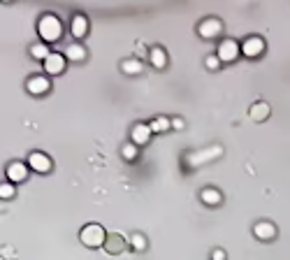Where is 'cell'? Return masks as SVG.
Instances as JSON below:
<instances>
[{"instance_id": "1", "label": "cell", "mask_w": 290, "mask_h": 260, "mask_svg": "<svg viewBox=\"0 0 290 260\" xmlns=\"http://www.w3.org/2000/svg\"><path fill=\"white\" fill-rule=\"evenodd\" d=\"M37 33H40V37L47 45L58 42L60 35H63V24H60V19L56 14H42L40 21H37Z\"/></svg>"}, {"instance_id": "2", "label": "cell", "mask_w": 290, "mask_h": 260, "mask_svg": "<svg viewBox=\"0 0 290 260\" xmlns=\"http://www.w3.org/2000/svg\"><path fill=\"white\" fill-rule=\"evenodd\" d=\"M79 240H81V244L88 246V249H98V246H105L107 232H105V228H102L100 223H88V225L81 228Z\"/></svg>"}, {"instance_id": "3", "label": "cell", "mask_w": 290, "mask_h": 260, "mask_svg": "<svg viewBox=\"0 0 290 260\" xmlns=\"http://www.w3.org/2000/svg\"><path fill=\"white\" fill-rule=\"evenodd\" d=\"M220 33H223V24H220L218 19H214V16L202 19L200 26H197V35H200L202 40H214V37H218Z\"/></svg>"}, {"instance_id": "4", "label": "cell", "mask_w": 290, "mask_h": 260, "mask_svg": "<svg viewBox=\"0 0 290 260\" xmlns=\"http://www.w3.org/2000/svg\"><path fill=\"white\" fill-rule=\"evenodd\" d=\"M28 167L37 175H47V172H51V158L44 151H33L28 156Z\"/></svg>"}, {"instance_id": "5", "label": "cell", "mask_w": 290, "mask_h": 260, "mask_svg": "<svg viewBox=\"0 0 290 260\" xmlns=\"http://www.w3.org/2000/svg\"><path fill=\"white\" fill-rule=\"evenodd\" d=\"M241 54V45H237L235 40H223L218 45V51H216V56H218L223 63H232V60H237Z\"/></svg>"}, {"instance_id": "6", "label": "cell", "mask_w": 290, "mask_h": 260, "mask_svg": "<svg viewBox=\"0 0 290 260\" xmlns=\"http://www.w3.org/2000/svg\"><path fill=\"white\" fill-rule=\"evenodd\" d=\"M262 51H265V40L258 35L246 37L244 45H241V54H244L246 58H258V56H262Z\"/></svg>"}, {"instance_id": "7", "label": "cell", "mask_w": 290, "mask_h": 260, "mask_svg": "<svg viewBox=\"0 0 290 260\" xmlns=\"http://www.w3.org/2000/svg\"><path fill=\"white\" fill-rule=\"evenodd\" d=\"M65 63H68L65 54H56V51H51L49 58L44 60V72L51 77H58L60 72L65 70Z\"/></svg>"}, {"instance_id": "8", "label": "cell", "mask_w": 290, "mask_h": 260, "mask_svg": "<svg viewBox=\"0 0 290 260\" xmlns=\"http://www.w3.org/2000/svg\"><path fill=\"white\" fill-rule=\"evenodd\" d=\"M28 163H21V160H14V163H10L7 165V179L12 181V184H21V181L28 179Z\"/></svg>"}, {"instance_id": "9", "label": "cell", "mask_w": 290, "mask_h": 260, "mask_svg": "<svg viewBox=\"0 0 290 260\" xmlns=\"http://www.w3.org/2000/svg\"><path fill=\"white\" fill-rule=\"evenodd\" d=\"M102 249H105L109 255H119L128 249V242H125V237L121 235V232H111V235H107V242H105Z\"/></svg>"}, {"instance_id": "10", "label": "cell", "mask_w": 290, "mask_h": 260, "mask_svg": "<svg viewBox=\"0 0 290 260\" xmlns=\"http://www.w3.org/2000/svg\"><path fill=\"white\" fill-rule=\"evenodd\" d=\"M26 89H28L30 95H44L47 91L51 89V81H49V77H44V75H35L26 81Z\"/></svg>"}, {"instance_id": "11", "label": "cell", "mask_w": 290, "mask_h": 260, "mask_svg": "<svg viewBox=\"0 0 290 260\" xmlns=\"http://www.w3.org/2000/svg\"><path fill=\"white\" fill-rule=\"evenodd\" d=\"M253 235L262 242H270L276 237V225L270 223V221H258V223L253 225Z\"/></svg>"}, {"instance_id": "12", "label": "cell", "mask_w": 290, "mask_h": 260, "mask_svg": "<svg viewBox=\"0 0 290 260\" xmlns=\"http://www.w3.org/2000/svg\"><path fill=\"white\" fill-rule=\"evenodd\" d=\"M70 33L75 40H81V37H86V33H88V19H86L84 14H75L70 21Z\"/></svg>"}, {"instance_id": "13", "label": "cell", "mask_w": 290, "mask_h": 260, "mask_svg": "<svg viewBox=\"0 0 290 260\" xmlns=\"http://www.w3.org/2000/svg\"><path fill=\"white\" fill-rule=\"evenodd\" d=\"M151 140V125L149 123H135L132 125V133H130V142H135L137 146L146 144Z\"/></svg>"}, {"instance_id": "14", "label": "cell", "mask_w": 290, "mask_h": 260, "mask_svg": "<svg viewBox=\"0 0 290 260\" xmlns=\"http://www.w3.org/2000/svg\"><path fill=\"white\" fill-rule=\"evenodd\" d=\"M218 156H220V146H214V149H205L202 154H190L188 158H186V163H188V165H200L205 160L218 158Z\"/></svg>"}, {"instance_id": "15", "label": "cell", "mask_w": 290, "mask_h": 260, "mask_svg": "<svg viewBox=\"0 0 290 260\" xmlns=\"http://www.w3.org/2000/svg\"><path fill=\"white\" fill-rule=\"evenodd\" d=\"M270 114H272V110H270V105H267L265 100H260V102H255V105H251V110H249V116L253 121H267L270 119Z\"/></svg>"}, {"instance_id": "16", "label": "cell", "mask_w": 290, "mask_h": 260, "mask_svg": "<svg viewBox=\"0 0 290 260\" xmlns=\"http://www.w3.org/2000/svg\"><path fill=\"white\" fill-rule=\"evenodd\" d=\"M200 200L205 202L207 207H216V205H220V200H223V195H220V190H216V188H202Z\"/></svg>"}, {"instance_id": "17", "label": "cell", "mask_w": 290, "mask_h": 260, "mask_svg": "<svg viewBox=\"0 0 290 260\" xmlns=\"http://www.w3.org/2000/svg\"><path fill=\"white\" fill-rule=\"evenodd\" d=\"M149 58H151V65L158 68V70H163V68L167 65V54H165L163 47H153V49L149 51Z\"/></svg>"}, {"instance_id": "18", "label": "cell", "mask_w": 290, "mask_h": 260, "mask_svg": "<svg viewBox=\"0 0 290 260\" xmlns=\"http://www.w3.org/2000/svg\"><path fill=\"white\" fill-rule=\"evenodd\" d=\"M65 58L68 60H84L86 58V49H84V45H79V42H72L70 47L65 49Z\"/></svg>"}, {"instance_id": "19", "label": "cell", "mask_w": 290, "mask_h": 260, "mask_svg": "<svg viewBox=\"0 0 290 260\" xmlns=\"http://www.w3.org/2000/svg\"><path fill=\"white\" fill-rule=\"evenodd\" d=\"M121 70H123L125 75H140V72L144 70V65H142L140 58H125L123 63H121Z\"/></svg>"}, {"instance_id": "20", "label": "cell", "mask_w": 290, "mask_h": 260, "mask_svg": "<svg viewBox=\"0 0 290 260\" xmlns=\"http://www.w3.org/2000/svg\"><path fill=\"white\" fill-rule=\"evenodd\" d=\"M49 54L51 51H49V45H47V42H37V45L30 47V56H33L35 60H42V63L49 58Z\"/></svg>"}, {"instance_id": "21", "label": "cell", "mask_w": 290, "mask_h": 260, "mask_svg": "<svg viewBox=\"0 0 290 260\" xmlns=\"http://www.w3.org/2000/svg\"><path fill=\"white\" fill-rule=\"evenodd\" d=\"M151 133H167V130L172 128V121L167 119V116H158V119L151 121Z\"/></svg>"}, {"instance_id": "22", "label": "cell", "mask_w": 290, "mask_h": 260, "mask_svg": "<svg viewBox=\"0 0 290 260\" xmlns=\"http://www.w3.org/2000/svg\"><path fill=\"white\" fill-rule=\"evenodd\" d=\"M130 246H132V251H146V237L142 235V232H132Z\"/></svg>"}, {"instance_id": "23", "label": "cell", "mask_w": 290, "mask_h": 260, "mask_svg": "<svg viewBox=\"0 0 290 260\" xmlns=\"http://www.w3.org/2000/svg\"><path fill=\"white\" fill-rule=\"evenodd\" d=\"M137 154H140V151H137L135 142H128V144H123V149H121V156H123L125 160H135Z\"/></svg>"}, {"instance_id": "24", "label": "cell", "mask_w": 290, "mask_h": 260, "mask_svg": "<svg viewBox=\"0 0 290 260\" xmlns=\"http://www.w3.org/2000/svg\"><path fill=\"white\" fill-rule=\"evenodd\" d=\"M14 193H16V188H14V184H12V181H7V184L0 186V198H3V200H12V198H14Z\"/></svg>"}, {"instance_id": "25", "label": "cell", "mask_w": 290, "mask_h": 260, "mask_svg": "<svg viewBox=\"0 0 290 260\" xmlns=\"http://www.w3.org/2000/svg\"><path fill=\"white\" fill-rule=\"evenodd\" d=\"M205 63H207V70H218V68H220V63H223V60H220L216 54H211V56H207V60H205Z\"/></svg>"}, {"instance_id": "26", "label": "cell", "mask_w": 290, "mask_h": 260, "mask_svg": "<svg viewBox=\"0 0 290 260\" xmlns=\"http://www.w3.org/2000/svg\"><path fill=\"white\" fill-rule=\"evenodd\" d=\"M211 260H225V251H223V249H214V253H211Z\"/></svg>"}, {"instance_id": "27", "label": "cell", "mask_w": 290, "mask_h": 260, "mask_svg": "<svg viewBox=\"0 0 290 260\" xmlns=\"http://www.w3.org/2000/svg\"><path fill=\"white\" fill-rule=\"evenodd\" d=\"M172 128L181 130V128H184V119H172Z\"/></svg>"}, {"instance_id": "28", "label": "cell", "mask_w": 290, "mask_h": 260, "mask_svg": "<svg viewBox=\"0 0 290 260\" xmlns=\"http://www.w3.org/2000/svg\"><path fill=\"white\" fill-rule=\"evenodd\" d=\"M12 255H14V249H12V246H5V249H3V258H12Z\"/></svg>"}, {"instance_id": "29", "label": "cell", "mask_w": 290, "mask_h": 260, "mask_svg": "<svg viewBox=\"0 0 290 260\" xmlns=\"http://www.w3.org/2000/svg\"><path fill=\"white\" fill-rule=\"evenodd\" d=\"M3 3H10V0H3Z\"/></svg>"}]
</instances>
